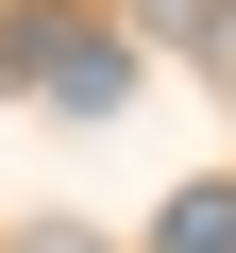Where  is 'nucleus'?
<instances>
[{
	"mask_svg": "<svg viewBox=\"0 0 236 253\" xmlns=\"http://www.w3.org/2000/svg\"><path fill=\"white\" fill-rule=\"evenodd\" d=\"M0 84H34V101H68V118H101L118 84H135V51H118L101 17H51V0H17V17H0Z\"/></svg>",
	"mask_w": 236,
	"mask_h": 253,
	"instance_id": "nucleus-1",
	"label": "nucleus"
},
{
	"mask_svg": "<svg viewBox=\"0 0 236 253\" xmlns=\"http://www.w3.org/2000/svg\"><path fill=\"white\" fill-rule=\"evenodd\" d=\"M152 253H236V186H169V219H152Z\"/></svg>",
	"mask_w": 236,
	"mask_h": 253,
	"instance_id": "nucleus-2",
	"label": "nucleus"
},
{
	"mask_svg": "<svg viewBox=\"0 0 236 253\" xmlns=\"http://www.w3.org/2000/svg\"><path fill=\"white\" fill-rule=\"evenodd\" d=\"M17 253H101V236H84V219H34V236H17Z\"/></svg>",
	"mask_w": 236,
	"mask_h": 253,
	"instance_id": "nucleus-3",
	"label": "nucleus"
}]
</instances>
